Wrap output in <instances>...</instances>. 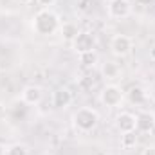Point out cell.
Segmentation results:
<instances>
[{"instance_id": "obj_1", "label": "cell", "mask_w": 155, "mask_h": 155, "mask_svg": "<svg viewBox=\"0 0 155 155\" xmlns=\"http://www.w3.org/2000/svg\"><path fill=\"white\" fill-rule=\"evenodd\" d=\"M61 20L52 9H40L33 18V31L40 36H51L60 31Z\"/></svg>"}, {"instance_id": "obj_2", "label": "cell", "mask_w": 155, "mask_h": 155, "mask_svg": "<svg viewBox=\"0 0 155 155\" xmlns=\"http://www.w3.org/2000/svg\"><path fill=\"white\" fill-rule=\"evenodd\" d=\"M99 123V112L92 107H81L78 108L72 116V124L78 132H92Z\"/></svg>"}, {"instance_id": "obj_3", "label": "cell", "mask_w": 155, "mask_h": 155, "mask_svg": "<svg viewBox=\"0 0 155 155\" xmlns=\"http://www.w3.org/2000/svg\"><path fill=\"white\" fill-rule=\"evenodd\" d=\"M99 99H101V103H103L105 107H108V108H116V107H119V105L124 101V92L121 90V87H117V85H114V83H110V85H107V87L101 90Z\"/></svg>"}, {"instance_id": "obj_4", "label": "cell", "mask_w": 155, "mask_h": 155, "mask_svg": "<svg viewBox=\"0 0 155 155\" xmlns=\"http://www.w3.org/2000/svg\"><path fill=\"white\" fill-rule=\"evenodd\" d=\"M132 49H134V40L130 36H126V35H116L110 40V51L117 58L128 56L132 52Z\"/></svg>"}, {"instance_id": "obj_5", "label": "cell", "mask_w": 155, "mask_h": 155, "mask_svg": "<svg viewBox=\"0 0 155 155\" xmlns=\"http://www.w3.org/2000/svg\"><path fill=\"white\" fill-rule=\"evenodd\" d=\"M72 49L76 51L78 54H83V52H88V51H96V38L92 33L88 31H79L74 41H72Z\"/></svg>"}, {"instance_id": "obj_6", "label": "cell", "mask_w": 155, "mask_h": 155, "mask_svg": "<svg viewBox=\"0 0 155 155\" xmlns=\"http://www.w3.org/2000/svg\"><path fill=\"white\" fill-rule=\"evenodd\" d=\"M132 13V4L128 0H110L108 2V16L116 18V20H123L126 16H130Z\"/></svg>"}, {"instance_id": "obj_7", "label": "cell", "mask_w": 155, "mask_h": 155, "mask_svg": "<svg viewBox=\"0 0 155 155\" xmlns=\"http://www.w3.org/2000/svg\"><path fill=\"white\" fill-rule=\"evenodd\" d=\"M155 128V114L153 112H141L135 116V132L148 134Z\"/></svg>"}, {"instance_id": "obj_8", "label": "cell", "mask_w": 155, "mask_h": 155, "mask_svg": "<svg viewBox=\"0 0 155 155\" xmlns=\"http://www.w3.org/2000/svg\"><path fill=\"white\" fill-rule=\"evenodd\" d=\"M41 97H43V90H41V87L38 85H27L24 90H22V101L25 103V105H38L40 101H41Z\"/></svg>"}, {"instance_id": "obj_9", "label": "cell", "mask_w": 155, "mask_h": 155, "mask_svg": "<svg viewBox=\"0 0 155 155\" xmlns=\"http://www.w3.org/2000/svg\"><path fill=\"white\" fill-rule=\"evenodd\" d=\"M116 128L121 134L126 132H135V116L130 112H121L116 117Z\"/></svg>"}, {"instance_id": "obj_10", "label": "cell", "mask_w": 155, "mask_h": 155, "mask_svg": "<svg viewBox=\"0 0 155 155\" xmlns=\"http://www.w3.org/2000/svg\"><path fill=\"white\" fill-rule=\"evenodd\" d=\"M71 103H72V92L69 88L61 87V88H56L52 92V105L56 108H67Z\"/></svg>"}, {"instance_id": "obj_11", "label": "cell", "mask_w": 155, "mask_h": 155, "mask_svg": "<svg viewBox=\"0 0 155 155\" xmlns=\"http://www.w3.org/2000/svg\"><path fill=\"white\" fill-rule=\"evenodd\" d=\"M60 35L63 36V40H67V41H74L78 35H79V29H78V25L74 22H71V20H67V22H61V25H60Z\"/></svg>"}, {"instance_id": "obj_12", "label": "cell", "mask_w": 155, "mask_h": 155, "mask_svg": "<svg viewBox=\"0 0 155 155\" xmlns=\"http://www.w3.org/2000/svg\"><path fill=\"white\" fill-rule=\"evenodd\" d=\"M101 74L107 78V79L114 81V79H117V78L121 76V67L117 63H114V61H107L103 65V69H101Z\"/></svg>"}, {"instance_id": "obj_13", "label": "cell", "mask_w": 155, "mask_h": 155, "mask_svg": "<svg viewBox=\"0 0 155 155\" xmlns=\"http://www.w3.org/2000/svg\"><path fill=\"white\" fill-rule=\"evenodd\" d=\"M128 101L132 105H143L146 101V90L143 87H134L128 92Z\"/></svg>"}, {"instance_id": "obj_14", "label": "cell", "mask_w": 155, "mask_h": 155, "mask_svg": "<svg viewBox=\"0 0 155 155\" xmlns=\"http://www.w3.org/2000/svg\"><path fill=\"white\" fill-rule=\"evenodd\" d=\"M137 132H126V134H121V146L124 150H132L137 146Z\"/></svg>"}, {"instance_id": "obj_15", "label": "cell", "mask_w": 155, "mask_h": 155, "mask_svg": "<svg viewBox=\"0 0 155 155\" xmlns=\"http://www.w3.org/2000/svg\"><path fill=\"white\" fill-rule=\"evenodd\" d=\"M97 60H99V56H97L96 51H88V52L79 54V63H81L83 67H94V65L97 63Z\"/></svg>"}, {"instance_id": "obj_16", "label": "cell", "mask_w": 155, "mask_h": 155, "mask_svg": "<svg viewBox=\"0 0 155 155\" xmlns=\"http://www.w3.org/2000/svg\"><path fill=\"white\" fill-rule=\"evenodd\" d=\"M5 155H29V150H27L25 144L15 143V144H11V146L5 150Z\"/></svg>"}, {"instance_id": "obj_17", "label": "cell", "mask_w": 155, "mask_h": 155, "mask_svg": "<svg viewBox=\"0 0 155 155\" xmlns=\"http://www.w3.org/2000/svg\"><path fill=\"white\" fill-rule=\"evenodd\" d=\"M36 2H38L43 9H51V5H54L56 0H36Z\"/></svg>"}, {"instance_id": "obj_18", "label": "cell", "mask_w": 155, "mask_h": 155, "mask_svg": "<svg viewBox=\"0 0 155 155\" xmlns=\"http://www.w3.org/2000/svg\"><path fill=\"white\" fill-rule=\"evenodd\" d=\"M141 155H155V146H146Z\"/></svg>"}, {"instance_id": "obj_19", "label": "cell", "mask_w": 155, "mask_h": 155, "mask_svg": "<svg viewBox=\"0 0 155 155\" xmlns=\"http://www.w3.org/2000/svg\"><path fill=\"white\" fill-rule=\"evenodd\" d=\"M135 2H137L139 5H150V4H152L153 0H135Z\"/></svg>"}, {"instance_id": "obj_20", "label": "cell", "mask_w": 155, "mask_h": 155, "mask_svg": "<svg viewBox=\"0 0 155 155\" xmlns=\"http://www.w3.org/2000/svg\"><path fill=\"white\" fill-rule=\"evenodd\" d=\"M16 4H22V5H27V4H31L33 0H15Z\"/></svg>"}, {"instance_id": "obj_21", "label": "cell", "mask_w": 155, "mask_h": 155, "mask_svg": "<svg viewBox=\"0 0 155 155\" xmlns=\"http://www.w3.org/2000/svg\"><path fill=\"white\" fill-rule=\"evenodd\" d=\"M150 58H152V60L155 61V45L152 47V49H150Z\"/></svg>"}, {"instance_id": "obj_22", "label": "cell", "mask_w": 155, "mask_h": 155, "mask_svg": "<svg viewBox=\"0 0 155 155\" xmlns=\"http://www.w3.org/2000/svg\"><path fill=\"white\" fill-rule=\"evenodd\" d=\"M5 150H7V148H5V146L0 143V155H5Z\"/></svg>"}, {"instance_id": "obj_23", "label": "cell", "mask_w": 155, "mask_h": 155, "mask_svg": "<svg viewBox=\"0 0 155 155\" xmlns=\"http://www.w3.org/2000/svg\"><path fill=\"white\" fill-rule=\"evenodd\" d=\"M108 2H110V0H108Z\"/></svg>"}]
</instances>
